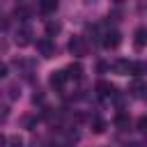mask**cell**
Here are the masks:
<instances>
[{"mask_svg":"<svg viewBox=\"0 0 147 147\" xmlns=\"http://www.w3.org/2000/svg\"><path fill=\"white\" fill-rule=\"evenodd\" d=\"M67 48H69L71 55H78V57H80V55L87 53V41H85V37L78 34V37H71V39H69V46H67Z\"/></svg>","mask_w":147,"mask_h":147,"instance_id":"6da1fadb","label":"cell"},{"mask_svg":"<svg viewBox=\"0 0 147 147\" xmlns=\"http://www.w3.org/2000/svg\"><path fill=\"white\" fill-rule=\"evenodd\" d=\"M37 51H39L44 57H53V55H55V44H53L48 37H44V39L37 41Z\"/></svg>","mask_w":147,"mask_h":147,"instance_id":"7a4b0ae2","label":"cell"},{"mask_svg":"<svg viewBox=\"0 0 147 147\" xmlns=\"http://www.w3.org/2000/svg\"><path fill=\"white\" fill-rule=\"evenodd\" d=\"M122 44V34L117 32V30H108L106 34H103V46L106 48H117Z\"/></svg>","mask_w":147,"mask_h":147,"instance_id":"3957f363","label":"cell"},{"mask_svg":"<svg viewBox=\"0 0 147 147\" xmlns=\"http://www.w3.org/2000/svg\"><path fill=\"white\" fill-rule=\"evenodd\" d=\"M94 90H96V94H99L101 99H108V96H115V85H113V83H108V80H99Z\"/></svg>","mask_w":147,"mask_h":147,"instance_id":"277c9868","label":"cell"},{"mask_svg":"<svg viewBox=\"0 0 147 147\" xmlns=\"http://www.w3.org/2000/svg\"><path fill=\"white\" fill-rule=\"evenodd\" d=\"M129 94L136 96V99H142V96H147V85L136 78V80H131V85H129Z\"/></svg>","mask_w":147,"mask_h":147,"instance_id":"5b68a950","label":"cell"},{"mask_svg":"<svg viewBox=\"0 0 147 147\" xmlns=\"http://www.w3.org/2000/svg\"><path fill=\"white\" fill-rule=\"evenodd\" d=\"M14 41L18 44V46H28L30 41H32V30L28 28V25H23L18 32H16V37H14Z\"/></svg>","mask_w":147,"mask_h":147,"instance_id":"8992f818","label":"cell"},{"mask_svg":"<svg viewBox=\"0 0 147 147\" xmlns=\"http://www.w3.org/2000/svg\"><path fill=\"white\" fill-rule=\"evenodd\" d=\"M48 83H51V87L53 90H62L64 87V83H67V76H64V71H53L51 74V78H48Z\"/></svg>","mask_w":147,"mask_h":147,"instance_id":"52a82bcc","label":"cell"},{"mask_svg":"<svg viewBox=\"0 0 147 147\" xmlns=\"http://www.w3.org/2000/svg\"><path fill=\"white\" fill-rule=\"evenodd\" d=\"M64 76H67V78H74V80L83 78V64H80V62H71V64L64 69Z\"/></svg>","mask_w":147,"mask_h":147,"instance_id":"ba28073f","label":"cell"},{"mask_svg":"<svg viewBox=\"0 0 147 147\" xmlns=\"http://www.w3.org/2000/svg\"><path fill=\"white\" fill-rule=\"evenodd\" d=\"M133 44H136L138 48L147 46V28H138V30L133 32Z\"/></svg>","mask_w":147,"mask_h":147,"instance_id":"9c48e42d","label":"cell"},{"mask_svg":"<svg viewBox=\"0 0 147 147\" xmlns=\"http://www.w3.org/2000/svg\"><path fill=\"white\" fill-rule=\"evenodd\" d=\"M115 71L122 74V76H129V74H131V62H129V60H119V62H115Z\"/></svg>","mask_w":147,"mask_h":147,"instance_id":"30bf717a","label":"cell"},{"mask_svg":"<svg viewBox=\"0 0 147 147\" xmlns=\"http://www.w3.org/2000/svg\"><path fill=\"white\" fill-rule=\"evenodd\" d=\"M115 124H117V129L126 131V129H129V124H131V119H129V115H126V113H117V117H115Z\"/></svg>","mask_w":147,"mask_h":147,"instance_id":"8fae6325","label":"cell"},{"mask_svg":"<svg viewBox=\"0 0 147 147\" xmlns=\"http://www.w3.org/2000/svg\"><path fill=\"white\" fill-rule=\"evenodd\" d=\"M60 30H62V25H60L57 21H46V37H48V39H51L53 34H57Z\"/></svg>","mask_w":147,"mask_h":147,"instance_id":"7c38bea8","label":"cell"},{"mask_svg":"<svg viewBox=\"0 0 147 147\" xmlns=\"http://www.w3.org/2000/svg\"><path fill=\"white\" fill-rule=\"evenodd\" d=\"M39 9H41L44 14H51V11L57 9V2H55V0H41V2H39Z\"/></svg>","mask_w":147,"mask_h":147,"instance_id":"4fadbf2b","label":"cell"},{"mask_svg":"<svg viewBox=\"0 0 147 147\" xmlns=\"http://www.w3.org/2000/svg\"><path fill=\"white\" fill-rule=\"evenodd\" d=\"M131 74H133V76L147 74V64H145V62H131Z\"/></svg>","mask_w":147,"mask_h":147,"instance_id":"5bb4252c","label":"cell"},{"mask_svg":"<svg viewBox=\"0 0 147 147\" xmlns=\"http://www.w3.org/2000/svg\"><path fill=\"white\" fill-rule=\"evenodd\" d=\"M14 16H16V18H21V21H28V16H30V9H28L25 5H18V7L14 9Z\"/></svg>","mask_w":147,"mask_h":147,"instance_id":"9a60e30c","label":"cell"},{"mask_svg":"<svg viewBox=\"0 0 147 147\" xmlns=\"http://www.w3.org/2000/svg\"><path fill=\"white\" fill-rule=\"evenodd\" d=\"M90 124H92V131H94V133H103V131H106V122H103L101 117H94Z\"/></svg>","mask_w":147,"mask_h":147,"instance_id":"2e32d148","label":"cell"},{"mask_svg":"<svg viewBox=\"0 0 147 147\" xmlns=\"http://www.w3.org/2000/svg\"><path fill=\"white\" fill-rule=\"evenodd\" d=\"M9 145H11V147H21V145H23L21 136H11V138H9Z\"/></svg>","mask_w":147,"mask_h":147,"instance_id":"e0dca14e","label":"cell"},{"mask_svg":"<svg viewBox=\"0 0 147 147\" xmlns=\"http://www.w3.org/2000/svg\"><path fill=\"white\" fill-rule=\"evenodd\" d=\"M138 131H147V117H140L138 119Z\"/></svg>","mask_w":147,"mask_h":147,"instance_id":"ac0fdd59","label":"cell"},{"mask_svg":"<svg viewBox=\"0 0 147 147\" xmlns=\"http://www.w3.org/2000/svg\"><path fill=\"white\" fill-rule=\"evenodd\" d=\"M5 76H7V64L0 62V78H5Z\"/></svg>","mask_w":147,"mask_h":147,"instance_id":"d6986e66","label":"cell"},{"mask_svg":"<svg viewBox=\"0 0 147 147\" xmlns=\"http://www.w3.org/2000/svg\"><path fill=\"white\" fill-rule=\"evenodd\" d=\"M7 25H9V18H7V16H2V21H0V28H7Z\"/></svg>","mask_w":147,"mask_h":147,"instance_id":"ffe728a7","label":"cell"},{"mask_svg":"<svg viewBox=\"0 0 147 147\" xmlns=\"http://www.w3.org/2000/svg\"><path fill=\"white\" fill-rule=\"evenodd\" d=\"M126 147H142V145H140V142H129Z\"/></svg>","mask_w":147,"mask_h":147,"instance_id":"44dd1931","label":"cell"},{"mask_svg":"<svg viewBox=\"0 0 147 147\" xmlns=\"http://www.w3.org/2000/svg\"><path fill=\"white\" fill-rule=\"evenodd\" d=\"M0 147H5V136L0 133Z\"/></svg>","mask_w":147,"mask_h":147,"instance_id":"7402d4cb","label":"cell"},{"mask_svg":"<svg viewBox=\"0 0 147 147\" xmlns=\"http://www.w3.org/2000/svg\"><path fill=\"white\" fill-rule=\"evenodd\" d=\"M51 147H53V145H51Z\"/></svg>","mask_w":147,"mask_h":147,"instance_id":"603a6c76","label":"cell"}]
</instances>
